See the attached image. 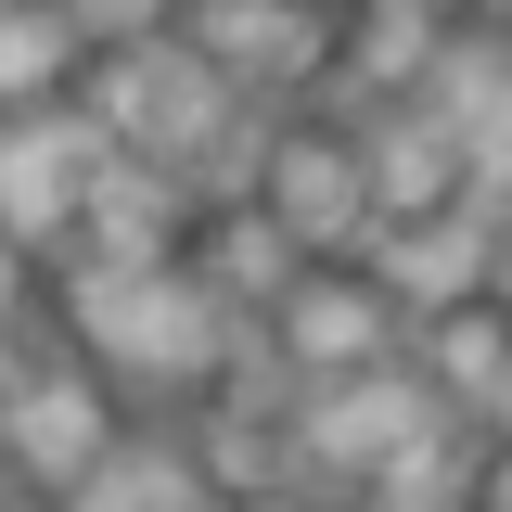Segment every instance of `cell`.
I'll list each match as a JSON object with an SVG mask.
<instances>
[{
    "mask_svg": "<svg viewBox=\"0 0 512 512\" xmlns=\"http://www.w3.org/2000/svg\"><path fill=\"white\" fill-rule=\"evenodd\" d=\"M461 205H512V90L461 128Z\"/></svg>",
    "mask_w": 512,
    "mask_h": 512,
    "instance_id": "e0dca14e",
    "label": "cell"
},
{
    "mask_svg": "<svg viewBox=\"0 0 512 512\" xmlns=\"http://www.w3.org/2000/svg\"><path fill=\"white\" fill-rule=\"evenodd\" d=\"M90 26H128V39H154V0H77Z\"/></svg>",
    "mask_w": 512,
    "mask_h": 512,
    "instance_id": "d6986e66",
    "label": "cell"
},
{
    "mask_svg": "<svg viewBox=\"0 0 512 512\" xmlns=\"http://www.w3.org/2000/svg\"><path fill=\"white\" fill-rule=\"evenodd\" d=\"M77 333L141 384H192L218 359V308H205V282L180 269H116V256H90L77 269Z\"/></svg>",
    "mask_w": 512,
    "mask_h": 512,
    "instance_id": "6da1fadb",
    "label": "cell"
},
{
    "mask_svg": "<svg viewBox=\"0 0 512 512\" xmlns=\"http://www.w3.org/2000/svg\"><path fill=\"white\" fill-rule=\"evenodd\" d=\"M384 346V295L372 282H295V308H282V359H308V372H359Z\"/></svg>",
    "mask_w": 512,
    "mask_h": 512,
    "instance_id": "9c48e42d",
    "label": "cell"
},
{
    "mask_svg": "<svg viewBox=\"0 0 512 512\" xmlns=\"http://www.w3.org/2000/svg\"><path fill=\"white\" fill-rule=\"evenodd\" d=\"M90 244L116 256V269H154V244H167V180H154V154H116V167L90 180Z\"/></svg>",
    "mask_w": 512,
    "mask_h": 512,
    "instance_id": "8fae6325",
    "label": "cell"
},
{
    "mask_svg": "<svg viewBox=\"0 0 512 512\" xmlns=\"http://www.w3.org/2000/svg\"><path fill=\"white\" fill-rule=\"evenodd\" d=\"M13 461H26V487H90L103 474V397L77 372H26L13 384Z\"/></svg>",
    "mask_w": 512,
    "mask_h": 512,
    "instance_id": "8992f818",
    "label": "cell"
},
{
    "mask_svg": "<svg viewBox=\"0 0 512 512\" xmlns=\"http://www.w3.org/2000/svg\"><path fill=\"white\" fill-rule=\"evenodd\" d=\"M500 295H512V269H500Z\"/></svg>",
    "mask_w": 512,
    "mask_h": 512,
    "instance_id": "603a6c76",
    "label": "cell"
},
{
    "mask_svg": "<svg viewBox=\"0 0 512 512\" xmlns=\"http://www.w3.org/2000/svg\"><path fill=\"white\" fill-rule=\"evenodd\" d=\"M218 256H231V282H244V295H282V282H295V231H282V218H231Z\"/></svg>",
    "mask_w": 512,
    "mask_h": 512,
    "instance_id": "ac0fdd59",
    "label": "cell"
},
{
    "mask_svg": "<svg viewBox=\"0 0 512 512\" xmlns=\"http://www.w3.org/2000/svg\"><path fill=\"white\" fill-rule=\"evenodd\" d=\"M128 141L103 116H77V103H26L13 141H0V218H13V244H52L90 218V180L116 167Z\"/></svg>",
    "mask_w": 512,
    "mask_h": 512,
    "instance_id": "7a4b0ae2",
    "label": "cell"
},
{
    "mask_svg": "<svg viewBox=\"0 0 512 512\" xmlns=\"http://www.w3.org/2000/svg\"><path fill=\"white\" fill-rule=\"evenodd\" d=\"M359 154H372V231H410V218L461 205V128L448 116H384Z\"/></svg>",
    "mask_w": 512,
    "mask_h": 512,
    "instance_id": "52a82bcc",
    "label": "cell"
},
{
    "mask_svg": "<svg viewBox=\"0 0 512 512\" xmlns=\"http://www.w3.org/2000/svg\"><path fill=\"white\" fill-rule=\"evenodd\" d=\"M500 423H512V384H500Z\"/></svg>",
    "mask_w": 512,
    "mask_h": 512,
    "instance_id": "44dd1931",
    "label": "cell"
},
{
    "mask_svg": "<svg viewBox=\"0 0 512 512\" xmlns=\"http://www.w3.org/2000/svg\"><path fill=\"white\" fill-rule=\"evenodd\" d=\"M436 384L500 410V384H512V295H461V308L436 320Z\"/></svg>",
    "mask_w": 512,
    "mask_h": 512,
    "instance_id": "7c38bea8",
    "label": "cell"
},
{
    "mask_svg": "<svg viewBox=\"0 0 512 512\" xmlns=\"http://www.w3.org/2000/svg\"><path fill=\"white\" fill-rule=\"evenodd\" d=\"M423 436H436V384H410V372H333L295 448H308V474H359V487H372L384 461H410Z\"/></svg>",
    "mask_w": 512,
    "mask_h": 512,
    "instance_id": "277c9868",
    "label": "cell"
},
{
    "mask_svg": "<svg viewBox=\"0 0 512 512\" xmlns=\"http://www.w3.org/2000/svg\"><path fill=\"white\" fill-rule=\"evenodd\" d=\"M64 52H77V13H39V0H13V13H0V77H13V116L64 77Z\"/></svg>",
    "mask_w": 512,
    "mask_h": 512,
    "instance_id": "9a60e30c",
    "label": "cell"
},
{
    "mask_svg": "<svg viewBox=\"0 0 512 512\" xmlns=\"http://www.w3.org/2000/svg\"><path fill=\"white\" fill-rule=\"evenodd\" d=\"M487 269H500V244H487V205H448V218L384 231V282H397V295H436V308H461V295H487Z\"/></svg>",
    "mask_w": 512,
    "mask_h": 512,
    "instance_id": "ba28073f",
    "label": "cell"
},
{
    "mask_svg": "<svg viewBox=\"0 0 512 512\" xmlns=\"http://www.w3.org/2000/svg\"><path fill=\"white\" fill-rule=\"evenodd\" d=\"M13 512H39V500H13Z\"/></svg>",
    "mask_w": 512,
    "mask_h": 512,
    "instance_id": "7402d4cb",
    "label": "cell"
},
{
    "mask_svg": "<svg viewBox=\"0 0 512 512\" xmlns=\"http://www.w3.org/2000/svg\"><path fill=\"white\" fill-rule=\"evenodd\" d=\"M474 500H487V512H512V461H487V474H474Z\"/></svg>",
    "mask_w": 512,
    "mask_h": 512,
    "instance_id": "ffe728a7",
    "label": "cell"
},
{
    "mask_svg": "<svg viewBox=\"0 0 512 512\" xmlns=\"http://www.w3.org/2000/svg\"><path fill=\"white\" fill-rule=\"evenodd\" d=\"M500 90H512V52H500V39H474V26H461V39H436V64H423V116L474 128Z\"/></svg>",
    "mask_w": 512,
    "mask_h": 512,
    "instance_id": "5bb4252c",
    "label": "cell"
},
{
    "mask_svg": "<svg viewBox=\"0 0 512 512\" xmlns=\"http://www.w3.org/2000/svg\"><path fill=\"white\" fill-rule=\"evenodd\" d=\"M192 52H218V77H295L308 64V13L295 0H205Z\"/></svg>",
    "mask_w": 512,
    "mask_h": 512,
    "instance_id": "30bf717a",
    "label": "cell"
},
{
    "mask_svg": "<svg viewBox=\"0 0 512 512\" xmlns=\"http://www.w3.org/2000/svg\"><path fill=\"white\" fill-rule=\"evenodd\" d=\"M231 116V77L192 39H116V77H103V128L128 154H205Z\"/></svg>",
    "mask_w": 512,
    "mask_h": 512,
    "instance_id": "3957f363",
    "label": "cell"
},
{
    "mask_svg": "<svg viewBox=\"0 0 512 512\" xmlns=\"http://www.w3.org/2000/svg\"><path fill=\"white\" fill-rule=\"evenodd\" d=\"M205 500V461L180 448H103V474L77 487V512H192Z\"/></svg>",
    "mask_w": 512,
    "mask_h": 512,
    "instance_id": "4fadbf2b",
    "label": "cell"
},
{
    "mask_svg": "<svg viewBox=\"0 0 512 512\" xmlns=\"http://www.w3.org/2000/svg\"><path fill=\"white\" fill-rule=\"evenodd\" d=\"M269 218H282L295 244H359V231H372V154L333 141V128L269 141Z\"/></svg>",
    "mask_w": 512,
    "mask_h": 512,
    "instance_id": "5b68a950",
    "label": "cell"
},
{
    "mask_svg": "<svg viewBox=\"0 0 512 512\" xmlns=\"http://www.w3.org/2000/svg\"><path fill=\"white\" fill-rule=\"evenodd\" d=\"M461 500H474V461H461L448 436H423L410 461H384V474H372V512H461Z\"/></svg>",
    "mask_w": 512,
    "mask_h": 512,
    "instance_id": "2e32d148",
    "label": "cell"
}]
</instances>
